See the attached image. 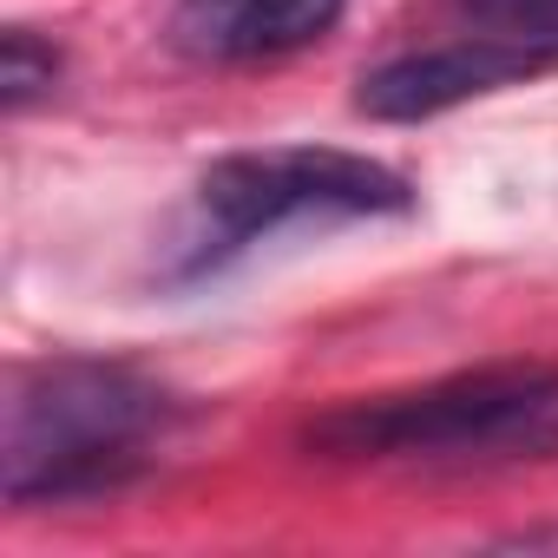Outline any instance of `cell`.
<instances>
[{
    "label": "cell",
    "mask_w": 558,
    "mask_h": 558,
    "mask_svg": "<svg viewBox=\"0 0 558 558\" xmlns=\"http://www.w3.org/2000/svg\"><path fill=\"white\" fill-rule=\"evenodd\" d=\"M171 421L178 401L125 362H27L0 401V493L8 506L119 493L151 466Z\"/></svg>",
    "instance_id": "obj_1"
},
{
    "label": "cell",
    "mask_w": 558,
    "mask_h": 558,
    "mask_svg": "<svg viewBox=\"0 0 558 558\" xmlns=\"http://www.w3.org/2000/svg\"><path fill=\"white\" fill-rule=\"evenodd\" d=\"M558 368H480L408 395L342 401L303 427V447L323 460H473L525 453Z\"/></svg>",
    "instance_id": "obj_2"
},
{
    "label": "cell",
    "mask_w": 558,
    "mask_h": 558,
    "mask_svg": "<svg viewBox=\"0 0 558 558\" xmlns=\"http://www.w3.org/2000/svg\"><path fill=\"white\" fill-rule=\"evenodd\" d=\"M204 230L236 250L290 223H342V217H401L414 191L401 171L336 151V145H276V151H230L197 178Z\"/></svg>",
    "instance_id": "obj_3"
},
{
    "label": "cell",
    "mask_w": 558,
    "mask_h": 558,
    "mask_svg": "<svg viewBox=\"0 0 558 558\" xmlns=\"http://www.w3.org/2000/svg\"><path fill=\"white\" fill-rule=\"evenodd\" d=\"M551 60L519 47V40H499V34H466V40H447V47H427V53H401L388 66H375L355 93V106L368 119H388V125H414V119H434V112H453L480 93H499V86H519L532 73H545Z\"/></svg>",
    "instance_id": "obj_4"
},
{
    "label": "cell",
    "mask_w": 558,
    "mask_h": 558,
    "mask_svg": "<svg viewBox=\"0 0 558 558\" xmlns=\"http://www.w3.org/2000/svg\"><path fill=\"white\" fill-rule=\"evenodd\" d=\"M342 8L349 0H178L171 47L204 66H256L329 40Z\"/></svg>",
    "instance_id": "obj_5"
},
{
    "label": "cell",
    "mask_w": 558,
    "mask_h": 558,
    "mask_svg": "<svg viewBox=\"0 0 558 558\" xmlns=\"http://www.w3.org/2000/svg\"><path fill=\"white\" fill-rule=\"evenodd\" d=\"M60 73H66V60H60V47L47 34H34V27L0 34V106H8V119H21L27 106L53 99Z\"/></svg>",
    "instance_id": "obj_6"
},
{
    "label": "cell",
    "mask_w": 558,
    "mask_h": 558,
    "mask_svg": "<svg viewBox=\"0 0 558 558\" xmlns=\"http://www.w3.org/2000/svg\"><path fill=\"white\" fill-rule=\"evenodd\" d=\"M453 8L499 40H519L545 60H558V0H453Z\"/></svg>",
    "instance_id": "obj_7"
}]
</instances>
